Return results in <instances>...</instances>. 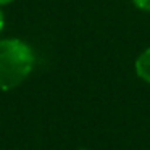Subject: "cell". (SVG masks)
<instances>
[{
  "label": "cell",
  "mask_w": 150,
  "mask_h": 150,
  "mask_svg": "<svg viewBox=\"0 0 150 150\" xmlns=\"http://www.w3.org/2000/svg\"><path fill=\"white\" fill-rule=\"evenodd\" d=\"M36 55L29 44L21 39L0 40V91L18 87L31 74Z\"/></svg>",
  "instance_id": "obj_1"
},
{
  "label": "cell",
  "mask_w": 150,
  "mask_h": 150,
  "mask_svg": "<svg viewBox=\"0 0 150 150\" xmlns=\"http://www.w3.org/2000/svg\"><path fill=\"white\" fill-rule=\"evenodd\" d=\"M136 73L144 82H149L150 84V47L145 49L136 60Z\"/></svg>",
  "instance_id": "obj_2"
},
{
  "label": "cell",
  "mask_w": 150,
  "mask_h": 150,
  "mask_svg": "<svg viewBox=\"0 0 150 150\" xmlns=\"http://www.w3.org/2000/svg\"><path fill=\"white\" fill-rule=\"evenodd\" d=\"M132 5L142 11H149L150 13V0H132Z\"/></svg>",
  "instance_id": "obj_3"
},
{
  "label": "cell",
  "mask_w": 150,
  "mask_h": 150,
  "mask_svg": "<svg viewBox=\"0 0 150 150\" xmlns=\"http://www.w3.org/2000/svg\"><path fill=\"white\" fill-rule=\"evenodd\" d=\"M4 23H5V18H4L2 10H0V33H2V29H4Z\"/></svg>",
  "instance_id": "obj_4"
},
{
  "label": "cell",
  "mask_w": 150,
  "mask_h": 150,
  "mask_svg": "<svg viewBox=\"0 0 150 150\" xmlns=\"http://www.w3.org/2000/svg\"><path fill=\"white\" fill-rule=\"evenodd\" d=\"M11 2H15V0H0V7H4V5H8V4H11Z\"/></svg>",
  "instance_id": "obj_5"
},
{
  "label": "cell",
  "mask_w": 150,
  "mask_h": 150,
  "mask_svg": "<svg viewBox=\"0 0 150 150\" xmlns=\"http://www.w3.org/2000/svg\"><path fill=\"white\" fill-rule=\"evenodd\" d=\"M81 150H87V149H81Z\"/></svg>",
  "instance_id": "obj_6"
}]
</instances>
